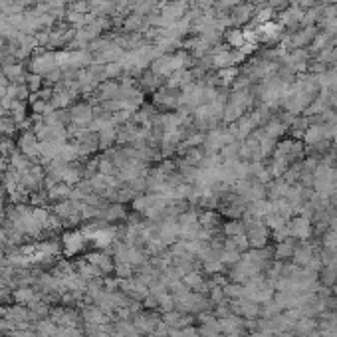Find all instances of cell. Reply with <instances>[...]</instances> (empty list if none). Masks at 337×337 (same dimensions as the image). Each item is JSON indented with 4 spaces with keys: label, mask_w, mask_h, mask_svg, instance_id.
Listing matches in <instances>:
<instances>
[{
    "label": "cell",
    "mask_w": 337,
    "mask_h": 337,
    "mask_svg": "<svg viewBox=\"0 0 337 337\" xmlns=\"http://www.w3.org/2000/svg\"><path fill=\"white\" fill-rule=\"evenodd\" d=\"M302 171H304V165H302V161H297V163H292L288 171L284 173V181L288 184H297L299 183V177H302Z\"/></svg>",
    "instance_id": "ac0fdd59"
},
{
    "label": "cell",
    "mask_w": 337,
    "mask_h": 337,
    "mask_svg": "<svg viewBox=\"0 0 337 337\" xmlns=\"http://www.w3.org/2000/svg\"><path fill=\"white\" fill-rule=\"evenodd\" d=\"M58 325L52 320H40L36 323V335L38 337H52L56 333Z\"/></svg>",
    "instance_id": "44dd1931"
},
{
    "label": "cell",
    "mask_w": 337,
    "mask_h": 337,
    "mask_svg": "<svg viewBox=\"0 0 337 337\" xmlns=\"http://www.w3.org/2000/svg\"><path fill=\"white\" fill-rule=\"evenodd\" d=\"M331 147L337 149V131H335V135H333V139H331Z\"/></svg>",
    "instance_id": "4316f807"
},
{
    "label": "cell",
    "mask_w": 337,
    "mask_h": 337,
    "mask_svg": "<svg viewBox=\"0 0 337 337\" xmlns=\"http://www.w3.org/2000/svg\"><path fill=\"white\" fill-rule=\"evenodd\" d=\"M163 322L168 325V329H184V327L193 325V317H191V313L173 309V311L163 313Z\"/></svg>",
    "instance_id": "277c9868"
},
{
    "label": "cell",
    "mask_w": 337,
    "mask_h": 337,
    "mask_svg": "<svg viewBox=\"0 0 337 337\" xmlns=\"http://www.w3.org/2000/svg\"><path fill=\"white\" fill-rule=\"evenodd\" d=\"M143 308H147V309H159V299L155 297L153 294H149L145 299H143Z\"/></svg>",
    "instance_id": "d4e9b609"
},
{
    "label": "cell",
    "mask_w": 337,
    "mask_h": 337,
    "mask_svg": "<svg viewBox=\"0 0 337 337\" xmlns=\"http://www.w3.org/2000/svg\"><path fill=\"white\" fill-rule=\"evenodd\" d=\"M84 320L87 323H91V325H105L107 315H105V311H101L98 306H91V308L84 309Z\"/></svg>",
    "instance_id": "2e32d148"
},
{
    "label": "cell",
    "mask_w": 337,
    "mask_h": 337,
    "mask_svg": "<svg viewBox=\"0 0 337 337\" xmlns=\"http://www.w3.org/2000/svg\"><path fill=\"white\" fill-rule=\"evenodd\" d=\"M149 207H151V195L149 193H143V195H139V197L131 202L133 212H139V214H143Z\"/></svg>",
    "instance_id": "7402d4cb"
},
{
    "label": "cell",
    "mask_w": 337,
    "mask_h": 337,
    "mask_svg": "<svg viewBox=\"0 0 337 337\" xmlns=\"http://www.w3.org/2000/svg\"><path fill=\"white\" fill-rule=\"evenodd\" d=\"M327 46H331V36H329L325 30H320V32L315 34V38L311 40V44L308 46V50L311 56H315V54H320L322 50H325Z\"/></svg>",
    "instance_id": "4fadbf2b"
},
{
    "label": "cell",
    "mask_w": 337,
    "mask_h": 337,
    "mask_svg": "<svg viewBox=\"0 0 337 337\" xmlns=\"http://www.w3.org/2000/svg\"><path fill=\"white\" fill-rule=\"evenodd\" d=\"M308 127H309V119L306 115H295L294 121L288 127V133L292 135V139H302Z\"/></svg>",
    "instance_id": "9a60e30c"
},
{
    "label": "cell",
    "mask_w": 337,
    "mask_h": 337,
    "mask_svg": "<svg viewBox=\"0 0 337 337\" xmlns=\"http://www.w3.org/2000/svg\"><path fill=\"white\" fill-rule=\"evenodd\" d=\"M254 14H256V6L250 4V2H246V0H242L238 6H234L230 10L232 26H244V24H248L254 18Z\"/></svg>",
    "instance_id": "3957f363"
},
{
    "label": "cell",
    "mask_w": 337,
    "mask_h": 337,
    "mask_svg": "<svg viewBox=\"0 0 337 337\" xmlns=\"http://www.w3.org/2000/svg\"><path fill=\"white\" fill-rule=\"evenodd\" d=\"M85 260L89 262V264H93V266L98 268L99 272H101V276L103 274H111L115 264L111 262V258L107 256L105 252H91L85 256Z\"/></svg>",
    "instance_id": "8992f818"
},
{
    "label": "cell",
    "mask_w": 337,
    "mask_h": 337,
    "mask_svg": "<svg viewBox=\"0 0 337 337\" xmlns=\"http://www.w3.org/2000/svg\"><path fill=\"white\" fill-rule=\"evenodd\" d=\"M198 333H200V337H218L222 333L220 322H218V320H212V322H209V323H200Z\"/></svg>",
    "instance_id": "ffe728a7"
},
{
    "label": "cell",
    "mask_w": 337,
    "mask_h": 337,
    "mask_svg": "<svg viewBox=\"0 0 337 337\" xmlns=\"http://www.w3.org/2000/svg\"><path fill=\"white\" fill-rule=\"evenodd\" d=\"M121 64H117V62H109L107 66H105V76H109V78H117V76H121Z\"/></svg>",
    "instance_id": "cb8c5ba5"
},
{
    "label": "cell",
    "mask_w": 337,
    "mask_h": 337,
    "mask_svg": "<svg viewBox=\"0 0 337 337\" xmlns=\"http://www.w3.org/2000/svg\"><path fill=\"white\" fill-rule=\"evenodd\" d=\"M288 228H290V236L295 240H309L313 234V222L308 216L302 214H294L288 220Z\"/></svg>",
    "instance_id": "7a4b0ae2"
},
{
    "label": "cell",
    "mask_w": 337,
    "mask_h": 337,
    "mask_svg": "<svg viewBox=\"0 0 337 337\" xmlns=\"http://www.w3.org/2000/svg\"><path fill=\"white\" fill-rule=\"evenodd\" d=\"M274 153L288 159L290 165H292V163H297V161H302L306 157V145H304L302 139H292V137L290 139H280Z\"/></svg>",
    "instance_id": "6da1fadb"
},
{
    "label": "cell",
    "mask_w": 337,
    "mask_h": 337,
    "mask_svg": "<svg viewBox=\"0 0 337 337\" xmlns=\"http://www.w3.org/2000/svg\"><path fill=\"white\" fill-rule=\"evenodd\" d=\"M127 209L125 204H121V202H109L105 209H103V220L105 222H121V220H125L127 218Z\"/></svg>",
    "instance_id": "52a82bcc"
},
{
    "label": "cell",
    "mask_w": 337,
    "mask_h": 337,
    "mask_svg": "<svg viewBox=\"0 0 337 337\" xmlns=\"http://www.w3.org/2000/svg\"><path fill=\"white\" fill-rule=\"evenodd\" d=\"M238 149H240V141H234V143H230V145H224L222 149H220V161L222 163H230V161H236L238 159Z\"/></svg>",
    "instance_id": "d6986e66"
},
{
    "label": "cell",
    "mask_w": 337,
    "mask_h": 337,
    "mask_svg": "<svg viewBox=\"0 0 337 337\" xmlns=\"http://www.w3.org/2000/svg\"><path fill=\"white\" fill-rule=\"evenodd\" d=\"M240 76L238 66H230V68H222V70H216V82L218 87H232L234 80Z\"/></svg>",
    "instance_id": "7c38bea8"
},
{
    "label": "cell",
    "mask_w": 337,
    "mask_h": 337,
    "mask_svg": "<svg viewBox=\"0 0 337 337\" xmlns=\"http://www.w3.org/2000/svg\"><path fill=\"white\" fill-rule=\"evenodd\" d=\"M198 224L216 232V228L220 224V214L216 211H198Z\"/></svg>",
    "instance_id": "5bb4252c"
},
{
    "label": "cell",
    "mask_w": 337,
    "mask_h": 337,
    "mask_svg": "<svg viewBox=\"0 0 337 337\" xmlns=\"http://www.w3.org/2000/svg\"><path fill=\"white\" fill-rule=\"evenodd\" d=\"M139 85L143 89H147V91H157V89H161L163 85H165V78H161V76H157L153 73L151 70H145L143 73L139 76Z\"/></svg>",
    "instance_id": "9c48e42d"
},
{
    "label": "cell",
    "mask_w": 337,
    "mask_h": 337,
    "mask_svg": "<svg viewBox=\"0 0 337 337\" xmlns=\"http://www.w3.org/2000/svg\"><path fill=\"white\" fill-rule=\"evenodd\" d=\"M222 232H224L226 238H234V236H238V234H244L246 228H244V222H242V220H238V218H230L228 222L222 224Z\"/></svg>",
    "instance_id": "e0dca14e"
},
{
    "label": "cell",
    "mask_w": 337,
    "mask_h": 337,
    "mask_svg": "<svg viewBox=\"0 0 337 337\" xmlns=\"http://www.w3.org/2000/svg\"><path fill=\"white\" fill-rule=\"evenodd\" d=\"M329 204H331L333 209H337V191L333 193V195H331V197H329Z\"/></svg>",
    "instance_id": "484cf974"
},
{
    "label": "cell",
    "mask_w": 337,
    "mask_h": 337,
    "mask_svg": "<svg viewBox=\"0 0 337 337\" xmlns=\"http://www.w3.org/2000/svg\"><path fill=\"white\" fill-rule=\"evenodd\" d=\"M113 272H115L117 280H127V278H133V272H135V268L131 266V264H115Z\"/></svg>",
    "instance_id": "603a6c76"
},
{
    "label": "cell",
    "mask_w": 337,
    "mask_h": 337,
    "mask_svg": "<svg viewBox=\"0 0 337 337\" xmlns=\"http://www.w3.org/2000/svg\"><path fill=\"white\" fill-rule=\"evenodd\" d=\"M297 242L299 240L295 238H286L282 240V242H276V250H274V256L278 258V260H288V258H294L295 254V248H297Z\"/></svg>",
    "instance_id": "30bf717a"
},
{
    "label": "cell",
    "mask_w": 337,
    "mask_h": 337,
    "mask_svg": "<svg viewBox=\"0 0 337 337\" xmlns=\"http://www.w3.org/2000/svg\"><path fill=\"white\" fill-rule=\"evenodd\" d=\"M64 252L68 254V256H71V254H78L82 248L85 246V240H87V236H85L84 232H66L64 234Z\"/></svg>",
    "instance_id": "5b68a950"
},
{
    "label": "cell",
    "mask_w": 337,
    "mask_h": 337,
    "mask_svg": "<svg viewBox=\"0 0 337 337\" xmlns=\"http://www.w3.org/2000/svg\"><path fill=\"white\" fill-rule=\"evenodd\" d=\"M222 40L224 44L230 48V50H240L246 40H244V30L242 28H236V26H232V28L224 30V36H222Z\"/></svg>",
    "instance_id": "8fae6325"
},
{
    "label": "cell",
    "mask_w": 337,
    "mask_h": 337,
    "mask_svg": "<svg viewBox=\"0 0 337 337\" xmlns=\"http://www.w3.org/2000/svg\"><path fill=\"white\" fill-rule=\"evenodd\" d=\"M262 129H264V133H266V135H270L272 139H276V141L284 139V137L288 135V125L282 121L278 115H274V117L268 121L266 125L262 127Z\"/></svg>",
    "instance_id": "ba28073f"
}]
</instances>
